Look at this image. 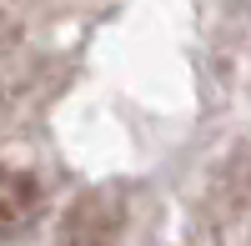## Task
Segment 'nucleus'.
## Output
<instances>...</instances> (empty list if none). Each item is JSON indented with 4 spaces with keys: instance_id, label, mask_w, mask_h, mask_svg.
Instances as JSON below:
<instances>
[{
    "instance_id": "nucleus-1",
    "label": "nucleus",
    "mask_w": 251,
    "mask_h": 246,
    "mask_svg": "<svg viewBox=\"0 0 251 246\" xmlns=\"http://www.w3.org/2000/svg\"><path fill=\"white\" fill-rule=\"evenodd\" d=\"M30 216H35V186H30L20 171H5V166H0V231L25 226Z\"/></svg>"
}]
</instances>
